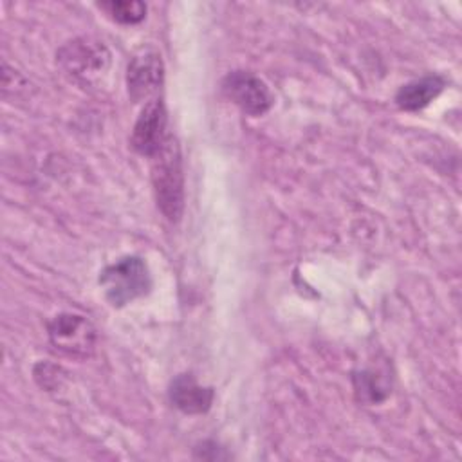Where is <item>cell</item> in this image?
Returning <instances> with one entry per match:
<instances>
[{
    "mask_svg": "<svg viewBox=\"0 0 462 462\" xmlns=\"http://www.w3.org/2000/svg\"><path fill=\"white\" fill-rule=\"evenodd\" d=\"M117 23L135 25L146 16V4L139 0H112L99 4Z\"/></svg>",
    "mask_w": 462,
    "mask_h": 462,
    "instance_id": "cell-11",
    "label": "cell"
},
{
    "mask_svg": "<svg viewBox=\"0 0 462 462\" xmlns=\"http://www.w3.org/2000/svg\"><path fill=\"white\" fill-rule=\"evenodd\" d=\"M446 87V79L439 74H428L404 83L395 94V105L406 112H417L428 106Z\"/></svg>",
    "mask_w": 462,
    "mask_h": 462,
    "instance_id": "cell-9",
    "label": "cell"
},
{
    "mask_svg": "<svg viewBox=\"0 0 462 462\" xmlns=\"http://www.w3.org/2000/svg\"><path fill=\"white\" fill-rule=\"evenodd\" d=\"M164 81V65L155 51H141L132 56L126 67V88L134 103L155 96Z\"/></svg>",
    "mask_w": 462,
    "mask_h": 462,
    "instance_id": "cell-7",
    "label": "cell"
},
{
    "mask_svg": "<svg viewBox=\"0 0 462 462\" xmlns=\"http://www.w3.org/2000/svg\"><path fill=\"white\" fill-rule=\"evenodd\" d=\"M222 94L244 114L263 116L271 110L274 97L263 79L249 70H233L222 79Z\"/></svg>",
    "mask_w": 462,
    "mask_h": 462,
    "instance_id": "cell-5",
    "label": "cell"
},
{
    "mask_svg": "<svg viewBox=\"0 0 462 462\" xmlns=\"http://www.w3.org/2000/svg\"><path fill=\"white\" fill-rule=\"evenodd\" d=\"M168 116L162 99L153 97L143 106L130 135V146L143 157L152 159L166 143Z\"/></svg>",
    "mask_w": 462,
    "mask_h": 462,
    "instance_id": "cell-6",
    "label": "cell"
},
{
    "mask_svg": "<svg viewBox=\"0 0 462 462\" xmlns=\"http://www.w3.org/2000/svg\"><path fill=\"white\" fill-rule=\"evenodd\" d=\"M61 69L83 85L97 81L110 67V51L96 38L81 36L67 42L56 52Z\"/></svg>",
    "mask_w": 462,
    "mask_h": 462,
    "instance_id": "cell-3",
    "label": "cell"
},
{
    "mask_svg": "<svg viewBox=\"0 0 462 462\" xmlns=\"http://www.w3.org/2000/svg\"><path fill=\"white\" fill-rule=\"evenodd\" d=\"M170 402L186 415L206 413L215 399L211 386H202L191 374H179L171 379L168 388Z\"/></svg>",
    "mask_w": 462,
    "mask_h": 462,
    "instance_id": "cell-8",
    "label": "cell"
},
{
    "mask_svg": "<svg viewBox=\"0 0 462 462\" xmlns=\"http://www.w3.org/2000/svg\"><path fill=\"white\" fill-rule=\"evenodd\" d=\"M150 161L157 208L170 222H177L184 209V171L180 150L171 134Z\"/></svg>",
    "mask_w": 462,
    "mask_h": 462,
    "instance_id": "cell-1",
    "label": "cell"
},
{
    "mask_svg": "<svg viewBox=\"0 0 462 462\" xmlns=\"http://www.w3.org/2000/svg\"><path fill=\"white\" fill-rule=\"evenodd\" d=\"M47 332L51 345L65 356L88 357L96 348V328L81 314L61 312L54 316Z\"/></svg>",
    "mask_w": 462,
    "mask_h": 462,
    "instance_id": "cell-4",
    "label": "cell"
},
{
    "mask_svg": "<svg viewBox=\"0 0 462 462\" xmlns=\"http://www.w3.org/2000/svg\"><path fill=\"white\" fill-rule=\"evenodd\" d=\"M354 390L357 399L368 404H377L390 393L384 379L372 370H361L354 375Z\"/></svg>",
    "mask_w": 462,
    "mask_h": 462,
    "instance_id": "cell-10",
    "label": "cell"
},
{
    "mask_svg": "<svg viewBox=\"0 0 462 462\" xmlns=\"http://www.w3.org/2000/svg\"><path fill=\"white\" fill-rule=\"evenodd\" d=\"M99 285L112 307H125L148 294L152 289V276L146 262L141 256L132 254L106 265L99 273Z\"/></svg>",
    "mask_w": 462,
    "mask_h": 462,
    "instance_id": "cell-2",
    "label": "cell"
}]
</instances>
